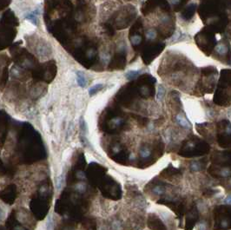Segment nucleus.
Returning <instances> with one entry per match:
<instances>
[{"label": "nucleus", "instance_id": "nucleus-9", "mask_svg": "<svg viewBox=\"0 0 231 230\" xmlns=\"http://www.w3.org/2000/svg\"><path fill=\"white\" fill-rule=\"evenodd\" d=\"M191 168H192L193 170L197 171V170H200V169H201V165H200L198 162H194V163H192V165H191Z\"/></svg>", "mask_w": 231, "mask_h": 230}, {"label": "nucleus", "instance_id": "nucleus-3", "mask_svg": "<svg viewBox=\"0 0 231 230\" xmlns=\"http://www.w3.org/2000/svg\"><path fill=\"white\" fill-rule=\"evenodd\" d=\"M103 87H104V85H103V84H96V85H94L93 87H91V88L90 89V90H89V94H90V96H93L96 92H97V91L101 90Z\"/></svg>", "mask_w": 231, "mask_h": 230}, {"label": "nucleus", "instance_id": "nucleus-2", "mask_svg": "<svg viewBox=\"0 0 231 230\" xmlns=\"http://www.w3.org/2000/svg\"><path fill=\"white\" fill-rule=\"evenodd\" d=\"M177 122L178 123V124L183 128H189L190 127V124L188 122V120L182 115H178L177 116Z\"/></svg>", "mask_w": 231, "mask_h": 230}, {"label": "nucleus", "instance_id": "nucleus-11", "mask_svg": "<svg viewBox=\"0 0 231 230\" xmlns=\"http://www.w3.org/2000/svg\"><path fill=\"white\" fill-rule=\"evenodd\" d=\"M206 229V225L204 223H201L199 224V230H205Z\"/></svg>", "mask_w": 231, "mask_h": 230}, {"label": "nucleus", "instance_id": "nucleus-1", "mask_svg": "<svg viewBox=\"0 0 231 230\" xmlns=\"http://www.w3.org/2000/svg\"><path fill=\"white\" fill-rule=\"evenodd\" d=\"M77 84L80 87L84 88L86 86L87 80H86V77H85L84 74L82 71H77Z\"/></svg>", "mask_w": 231, "mask_h": 230}, {"label": "nucleus", "instance_id": "nucleus-5", "mask_svg": "<svg viewBox=\"0 0 231 230\" xmlns=\"http://www.w3.org/2000/svg\"><path fill=\"white\" fill-rule=\"evenodd\" d=\"M63 182H64V176L63 175H61L60 176L57 178V183H56V186H57V189H60L62 188L63 184Z\"/></svg>", "mask_w": 231, "mask_h": 230}, {"label": "nucleus", "instance_id": "nucleus-12", "mask_svg": "<svg viewBox=\"0 0 231 230\" xmlns=\"http://www.w3.org/2000/svg\"><path fill=\"white\" fill-rule=\"evenodd\" d=\"M230 183H231V180H230Z\"/></svg>", "mask_w": 231, "mask_h": 230}, {"label": "nucleus", "instance_id": "nucleus-10", "mask_svg": "<svg viewBox=\"0 0 231 230\" xmlns=\"http://www.w3.org/2000/svg\"><path fill=\"white\" fill-rule=\"evenodd\" d=\"M224 201H225V203H227V204H231V195H228Z\"/></svg>", "mask_w": 231, "mask_h": 230}, {"label": "nucleus", "instance_id": "nucleus-4", "mask_svg": "<svg viewBox=\"0 0 231 230\" xmlns=\"http://www.w3.org/2000/svg\"><path fill=\"white\" fill-rule=\"evenodd\" d=\"M216 52L218 53V54H220V55H224V54H226L227 51H228V48L223 44V43H220V44H218L217 46H216Z\"/></svg>", "mask_w": 231, "mask_h": 230}, {"label": "nucleus", "instance_id": "nucleus-7", "mask_svg": "<svg viewBox=\"0 0 231 230\" xmlns=\"http://www.w3.org/2000/svg\"><path fill=\"white\" fill-rule=\"evenodd\" d=\"M138 71H129V73L126 74V77L128 78V79H132V78H134L136 76H137L138 75Z\"/></svg>", "mask_w": 231, "mask_h": 230}, {"label": "nucleus", "instance_id": "nucleus-6", "mask_svg": "<svg viewBox=\"0 0 231 230\" xmlns=\"http://www.w3.org/2000/svg\"><path fill=\"white\" fill-rule=\"evenodd\" d=\"M26 18H27L28 19H30L33 24H36V23H37V13H36V12H35V13L33 12V13H32V14L28 15Z\"/></svg>", "mask_w": 231, "mask_h": 230}, {"label": "nucleus", "instance_id": "nucleus-8", "mask_svg": "<svg viewBox=\"0 0 231 230\" xmlns=\"http://www.w3.org/2000/svg\"><path fill=\"white\" fill-rule=\"evenodd\" d=\"M230 174H231L230 170V169H227V168H225V169H222V170L221 171V175L222 176H224V177L230 176Z\"/></svg>", "mask_w": 231, "mask_h": 230}]
</instances>
